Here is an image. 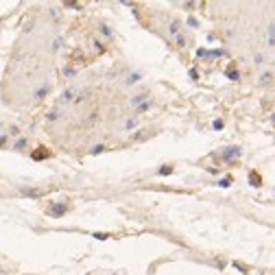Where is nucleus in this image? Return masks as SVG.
<instances>
[{
  "instance_id": "1",
  "label": "nucleus",
  "mask_w": 275,
  "mask_h": 275,
  "mask_svg": "<svg viewBox=\"0 0 275 275\" xmlns=\"http://www.w3.org/2000/svg\"><path fill=\"white\" fill-rule=\"evenodd\" d=\"M46 157H50V151L44 149V146H39V149L33 153V160H46Z\"/></svg>"
},
{
  "instance_id": "2",
  "label": "nucleus",
  "mask_w": 275,
  "mask_h": 275,
  "mask_svg": "<svg viewBox=\"0 0 275 275\" xmlns=\"http://www.w3.org/2000/svg\"><path fill=\"white\" fill-rule=\"evenodd\" d=\"M238 155H241V151H238L236 146H234V149H227V153H225L227 160H232V157H238Z\"/></svg>"
},
{
  "instance_id": "3",
  "label": "nucleus",
  "mask_w": 275,
  "mask_h": 275,
  "mask_svg": "<svg viewBox=\"0 0 275 275\" xmlns=\"http://www.w3.org/2000/svg\"><path fill=\"white\" fill-rule=\"evenodd\" d=\"M48 212L53 214V216H57V214H64V212H66V207H64V206H59V207H50Z\"/></svg>"
},
{
  "instance_id": "4",
  "label": "nucleus",
  "mask_w": 275,
  "mask_h": 275,
  "mask_svg": "<svg viewBox=\"0 0 275 275\" xmlns=\"http://www.w3.org/2000/svg\"><path fill=\"white\" fill-rule=\"evenodd\" d=\"M249 181H253V183H256V188L260 186V183H262V181H260V177L256 175V172H253V175H249Z\"/></svg>"
},
{
  "instance_id": "5",
  "label": "nucleus",
  "mask_w": 275,
  "mask_h": 275,
  "mask_svg": "<svg viewBox=\"0 0 275 275\" xmlns=\"http://www.w3.org/2000/svg\"><path fill=\"white\" fill-rule=\"evenodd\" d=\"M227 76H229V79L236 81V79H238V72H236V70H227Z\"/></svg>"
},
{
  "instance_id": "6",
  "label": "nucleus",
  "mask_w": 275,
  "mask_h": 275,
  "mask_svg": "<svg viewBox=\"0 0 275 275\" xmlns=\"http://www.w3.org/2000/svg\"><path fill=\"white\" fill-rule=\"evenodd\" d=\"M171 172H172V168H171V166H164V168L160 171V175H171Z\"/></svg>"
},
{
  "instance_id": "7",
  "label": "nucleus",
  "mask_w": 275,
  "mask_h": 275,
  "mask_svg": "<svg viewBox=\"0 0 275 275\" xmlns=\"http://www.w3.org/2000/svg\"><path fill=\"white\" fill-rule=\"evenodd\" d=\"M103 151H105V146H101V144H99V146H94V149H92V153H94V155H99V153H103Z\"/></svg>"
},
{
  "instance_id": "8",
  "label": "nucleus",
  "mask_w": 275,
  "mask_h": 275,
  "mask_svg": "<svg viewBox=\"0 0 275 275\" xmlns=\"http://www.w3.org/2000/svg\"><path fill=\"white\" fill-rule=\"evenodd\" d=\"M142 101H144V96H136V99H134V101H131V103H134V105H140V103H142Z\"/></svg>"
},
{
  "instance_id": "9",
  "label": "nucleus",
  "mask_w": 275,
  "mask_h": 275,
  "mask_svg": "<svg viewBox=\"0 0 275 275\" xmlns=\"http://www.w3.org/2000/svg\"><path fill=\"white\" fill-rule=\"evenodd\" d=\"M269 44L273 46V27H269Z\"/></svg>"
},
{
  "instance_id": "10",
  "label": "nucleus",
  "mask_w": 275,
  "mask_h": 275,
  "mask_svg": "<svg viewBox=\"0 0 275 275\" xmlns=\"http://www.w3.org/2000/svg\"><path fill=\"white\" fill-rule=\"evenodd\" d=\"M218 186H221V188H227V186H229V179H223L221 183H218Z\"/></svg>"
}]
</instances>
